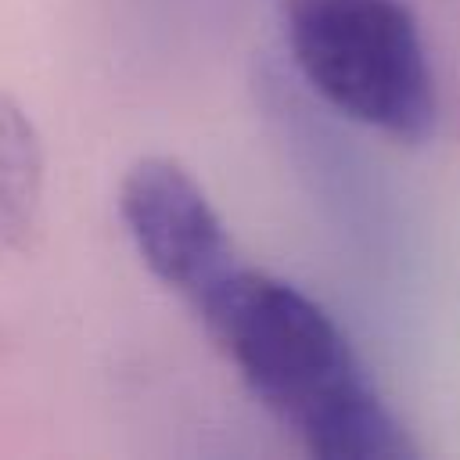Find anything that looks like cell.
Returning <instances> with one entry per match:
<instances>
[{
	"mask_svg": "<svg viewBox=\"0 0 460 460\" xmlns=\"http://www.w3.org/2000/svg\"><path fill=\"white\" fill-rule=\"evenodd\" d=\"M248 392L320 460H413L334 316L302 288L237 262L190 305Z\"/></svg>",
	"mask_w": 460,
	"mask_h": 460,
	"instance_id": "6da1fadb",
	"label": "cell"
},
{
	"mask_svg": "<svg viewBox=\"0 0 460 460\" xmlns=\"http://www.w3.org/2000/svg\"><path fill=\"white\" fill-rule=\"evenodd\" d=\"M43 201V144L25 108L0 93V248L29 241Z\"/></svg>",
	"mask_w": 460,
	"mask_h": 460,
	"instance_id": "277c9868",
	"label": "cell"
},
{
	"mask_svg": "<svg viewBox=\"0 0 460 460\" xmlns=\"http://www.w3.org/2000/svg\"><path fill=\"white\" fill-rule=\"evenodd\" d=\"M280 11L295 68L331 108L406 144L431 137L435 75L402 0H284Z\"/></svg>",
	"mask_w": 460,
	"mask_h": 460,
	"instance_id": "7a4b0ae2",
	"label": "cell"
},
{
	"mask_svg": "<svg viewBox=\"0 0 460 460\" xmlns=\"http://www.w3.org/2000/svg\"><path fill=\"white\" fill-rule=\"evenodd\" d=\"M119 216L144 266L190 305L241 262L226 223L176 158L133 162L119 183Z\"/></svg>",
	"mask_w": 460,
	"mask_h": 460,
	"instance_id": "3957f363",
	"label": "cell"
}]
</instances>
